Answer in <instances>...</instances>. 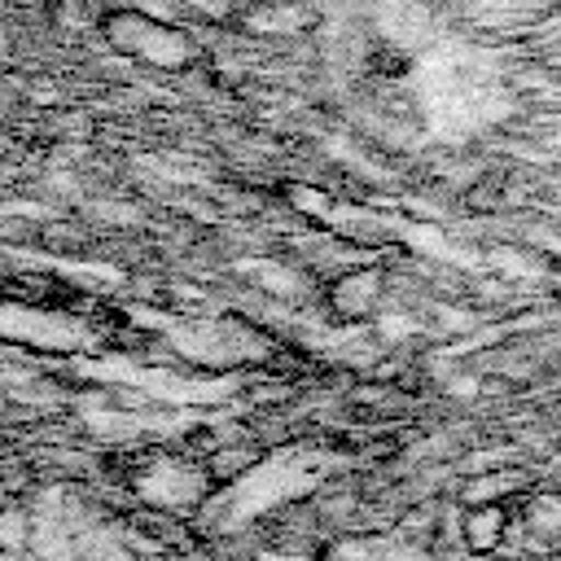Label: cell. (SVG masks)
<instances>
[{"instance_id":"6da1fadb","label":"cell","mask_w":561,"mask_h":561,"mask_svg":"<svg viewBox=\"0 0 561 561\" xmlns=\"http://www.w3.org/2000/svg\"><path fill=\"white\" fill-rule=\"evenodd\" d=\"M0 561H92V557L66 552L61 543H39L26 530H4L0 526Z\"/></svg>"}]
</instances>
